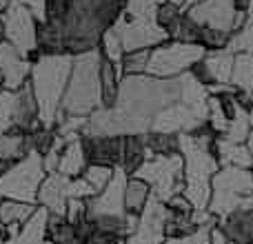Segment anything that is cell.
Here are the masks:
<instances>
[{"instance_id": "obj_19", "label": "cell", "mask_w": 253, "mask_h": 244, "mask_svg": "<svg viewBox=\"0 0 253 244\" xmlns=\"http://www.w3.org/2000/svg\"><path fill=\"white\" fill-rule=\"evenodd\" d=\"M34 211H36V204L0 198V224H2L4 231H7V238L16 236L22 224L34 215Z\"/></svg>"}, {"instance_id": "obj_37", "label": "cell", "mask_w": 253, "mask_h": 244, "mask_svg": "<svg viewBox=\"0 0 253 244\" xmlns=\"http://www.w3.org/2000/svg\"><path fill=\"white\" fill-rule=\"evenodd\" d=\"M198 2H202V0H187V9L193 7V4H198Z\"/></svg>"}, {"instance_id": "obj_3", "label": "cell", "mask_w": 253, "mask_h": 244, "mask_svg": "<svg viewBox=\"0 0 253 244\" xmlns=\"http://www.w3.org/2000/svg\"><path fill=\"white\" fill-rule=\"evenodd\" d=\"M100 49L74 56V67L67 82V91L62 96L60 114L62 116H78L89 118L93 111L102 107V89H100Z\"/></svg>"}, {"instance_id": "obj_22", "label": "cell", "mask_w": 253, "mask_h": 244, "mask_svg": "<svg viewBox=\"0 0 253 244\" xmlns=\"http://www.w3.org/2000/svg\"><path fill=\"white\" fill-rule=\"evenodd\" d=\"M149 156H175L180 153V135L173 133H144Z\"/></svg>"}, {"instance_id": "obj_29", "label": "cell", "mask_w": 253, "mask_h": 244, "mask_svg": "<svg viewBox=\"0 0 253 244\" xmlns=\"http://www.w3.org/2000/svg\"><path fill=\"white\" fill-rule=\"evenodd\" d=\"M211 229L213 227H200L193 233L180 238H167L165 244H211Z\"/></svg>"}, {"instance_id": "obj_17", "label": "cell", "mask_w": 253, "mask_h": 244, "mask_svg": "<svg viewBox=\"0 0 253 244\" xmlns=\"http://www.w3.org/2000/svg\"><path fill=\"white\" fill-rule=\"evenodd\" d=\"M87 166H89V160H87V151H84V142H83V135H78V138L69 140L65 144V149L60 151L56 173L62 175V178L74 180V178H80Z\"/></svg>"}, {"instance_id": "obj_7", "label": "cell", "mask_w": 253, "mask_h": 244, "mask_svg": "<svg viewBox=\"0 0 253 244\" xmlns=\"http://www.w3.org/2000/svg\"><path fill=\"white\" fill-rule=\"evenodd\" d=\"M135 178L144 180L151 187V193L162 202H169L173 196L182 193L184 187V162L182 156H149L138 166Z\"/></svg>"}, {"instance_id": "obj_8", "label": "cell", "mask_w": 253, "mask_h": 244, "mask_svg": "<svg viewBox=\"0 0 253 244\" xmlns=\"http://www.w3.org/2000/svg\"><path fill=\"white\" fill-rule=\"evenodd\" d=\"M4 20V40L16 51H20L31 62L40 56L38 53V18L20 2H11L7 11H2Z\"/></svg>"}, {"instance_id": "obj_10", "label": "cell", "mask_w": 253, "mask_h": 244, "mask_svg": "<svg viewBox=\"0 0 253 244\" xmlns=\"http://www.w3.org/2000/svg\"><path fill=\"white\" fill-rule=\"evenodd\" d=\"M114 27L120 34L125 53L140 51V49H156L158 44L171 40L169 34L156 22V18H151V20H131V18H125L123 13L114 22Z\"/></svg>"}, {"instance_id": "obj_24", "label": "cell", "mask_w": 253, "mask_h": 244, "mask_svg": "<svg viewBox=\"0 0 253 244\" xmlns=\"http://www.w3.org/2000/svg\"><path fill=\"white\" fill-rule=\"evenodd\" d=\"M116 169H111V166H102V164H89L87 169L83 171V175L80 178L84 180V182L89 184V187L93 189V193H100L102 189L107 187V184L111 182V178H114Z\"/></svg>"}, {"instance_id": "obj_25", "label": "cell", "mask_w": 253, "mask_h": 244, "mask_svg": "<svg viewBox=\"0 0 253 244\" xmlns=\"http://www.w3.org/2000/svg\"><path fill=\"white\" fill-rule=\"evenodd\" d=\"M162 0H126L125 2V18L131 20H151Z\"/></svg>"}, {"instance_id": "obj_27", "label": "cell", "mask_w": 253, "mask_h": 244, "mask_svg": "<svg viewBox=\"0 0 253 244\" xmlns=\"http://www.w3.org/2000/svg\"><path fill=\"white\" fill-rule=\"evenodd\" d=\"M149 56H151V49L126 51L123 58V76H144L147 74Z\"/></svg>"}, {"instance_id": "obj_36", "label": "cell", "mask_w": 253, "mask_h": 244, "mask_svg": "<svg viewBox=\"0 0 253 244\" xmlns=\"http://www.w3.org/2000/svg\"><path fill=\"white\" fill-rule=\"evenodd\" d=\"M4 89H7V87H4V76L0 74V91H4Z\"/></svg>"}, {"instance_id": "obj_12", "label": "cell", "mask_w": 253, "mask_h": 244, "mask_svg": "<svg viewBox=\"0 0 253 244\" xmlns=\"http://www.w3.org/2000/svg\"><path fill=\"white\" fill-rule=\"evenodd\" d=\"M233 58L229 49H215V51H207L205 58L193 67V74L198 76L200 82L207 87H215V84H229L231 82V71H233Z\"/></svg>"}, {"instance_id": "obj_14", "label": "cell", "mask_w": 253, "mask_h": 244, "mask_svg": "<svg viewBox=\"0 0 253 244\" xmlns=\"http://www.w3.org/2000/svg\"><path fill=\"white\" fill-rule=\"evenodd\" d=\"M0 74L4 76V87L9 91H16L25 82H29L31 74V60L16 51L7 40L0 44Z\"/></svg>"}, {"instance_id": "obj_28", "label": "cell", "mask_w": 253, "mask_h": 244, "mask_svg": "<svg viewBox=\"0 0 253 244\" xmlns=\"http://www.w3.org/2000/svg\"><path fill=\"white\" fill-rule=\"evenodd\" d=\"M182 13L184 11L180 7H175V4H169V2H165V0H162L160 7H158V11H156V22L167 31V34H169V29L175 25V20H178Z\"/></svg>"}, {"instance_id": "obj_35", "label": "cell", "mask_w": 253, "mask_h": 244, "mask_svg": "<svg viewBox=\"0 0 253 244\" xmlns=\"http://www.w3.org/2000/svg\"><path fill=\"white\" fill-rule=\"evenodd\" d=\"M4 42V20H2V13H0V44Z\"/></svg>"}, {"instance_id": "obj_2", "label": "cell", "mask_w": 253, "mask_h": 244, "mask_svg": "<svg viewBox=\"0 0 253 244\" xmlns=\"http://www.w3.org/2000/svg\"><path fill=\"white\" fill-rule=\"evenodd\" d=\"M71 67H74V56L69 53H42L31 62L29 87L38 107V122L47 129L56 126Z\"/></svg>"}, {"instance_id": "obj_1", "label": "cell", "mask_w": 253, "mask_h": 244, "mask_svg": "<svg viewBox=\"0 0 253 244\" xmlns=\"http://www.w3.org/2000/svg\"><path fill=\"white\" fill-rule=\"evenodd\" d=\"M218 135L202 124L191 133H180V156L184 162V187L182 196L196 206L198 211L209 209L211 180L220 169L218 158L213 151V142Z\"/></svg>"}, {"instance_id": "obj_26", "label": "cell", "mask_w": 253, "mask_h": 244, "mask_svg": "<svg viewBox=\"0 0 253 244\" xmlns=\"http://www.w3.org/2000/svg\"><path fill=\"white\" fill-rule=\"evenodd\" d=\"M227 49L231 53H247L253 56V20H247L242 25V29H238L236 34L229 38Z\"/></svg>"}, {"instance_id": "obj_34", "label": "cell", "mask_w": 253, "mask_h": 244, "mask_svg": "<svg viewBox=\"0 0 253 244\" xmlns=\"http://www.w3.org/2000/svg\"><path fill=\"white\" fill-rule=\"evenodd\" d=\"M165 2L175 4V7H180V9H182V11H187V0H165Z\"/></svg>"}, {"instance_id": "obj_21", "label": "cell", "mask_w": 253, "mask_h": 244, "mask_svg": "<svg viewBox=\"0 0 253 244\" xmlns=\"http://www.w3.org/2000/svg\"><path fill=\"white\" fill-rule=\"evenodd\" d=\"M229 84H231L236 91L253 93V56L236 53V58H233L231 82Z\"/></svg>"}, {"instance_id": "obj_6", "label": "cell", "mask_w": 253, "mask_h": 244, "mask_svg": "<svg viewBox=\"0 0 253 244\" xmlns=\"http://www.w3.org/2000/svg\"><path fill=\"white\" fill-rule=\"evenodd\" d=\"M205 53L207 49L202 44L167 40V42L158 44L156 49H151L147 76H153V78L160 80H175L182 74L191 71L205 58Z\"/></svg>"}, {"instance_id": "obj_31", "label": "cell", "mask_w": 253, "mask_h": 244, "mask_svg": "<svg viewBox=\"0 0 253 244\" xmlns=\"http://www.w3.org/2000/svg\"><path fill=\"white\" fill-rule=\"evenodd\" d=\"M13 2H20L38 18V22L47 20V0H13Z\"/></svg>"}, {"instance_id": "obj_18", "label": "cell", "mask_w": 253, "mask_h": 244, "mask_svg": "<svg viewBox=\"0 0 253 244\" xmlns=\"http://www.w3.org/2000/svg\"><path fill=\"white\" fill-rule=\"evenodd\" d=\"M213 151L220 166H242L253 169V153L247 142H229L224 138H215Z\"/></svg>"}, {"instance_id": "obj_16", "label": "cell", "mask_w": 253, "mask_h": 244, "mask_svg": "<svg viewBox=\"0 0 253 244\" xmlns=\"http://www.w3.org/2000/svg\"><path fill=\"white\" fill-rule=\"evenodd\" d=\"M218 229L233 244H253V209L238 206L229 215L220 218Z\"/></svg>"}, {"instance_id": "obj_11", "label": "cell", "mask_w": 253, "mask_h": 244, "mask_svg": "<svg viewBox=\"0 0 253 244\" xmlns=\"http://www.w3.org/2000/svg\"><path fill=\"white\" fill-rule=\"evenodd\" d=\"M202 124H207V122L193 109H189V107L182 105V102H173V105L165 107V109L153 118L151 129L149 131H153V133L180 135V133H191V131L200 129Z\"/></svg>"}, {"instance_id": "obj_15", "label": "cell", "mask_w": 253, "mask_h": 244, "mask_svg": "<svg viewBox=\"0 0 253 244\" xmlns=\"http://www.w3.org/2000/svg\"><path fill=\"white\" fill-rule=\"evenodd\" d=\"M36 204L47 209L53 215H65L69 204V178H62L58 173H49L38 189Z\"/></svg>"}, {"instance_id": "obj_5", "label": "cell", "mask_w": 253, "mask_h": 244, "mask_svg": "<svg viewBox=\"0 0 253 244\" xmlns=\"http://www.w3.org/2000/svg\"><path fill=\"white\" fill-rule=\"evenodd\" d=\"M253 193V169L242 166H220L211 180L209 213L215 220L236 211Z\"/></svg>"}, {"instance_id": "obj_33", "label": "cell", "mask_w": 253, "mask_h": 244, "mask_svg": "<svg viewBox=\"0 0 253 244\" xmlns=\"http://www.w3.org/2000/svg\"><path fill=\"white\" fill-rule=\"evenodd\" d=\"M245 16H247V20H253V0H247V7H245Z\"/></svg>"}, {"instance_id": "obj_20", "label": "cell", "mask_w": 253, "mask_h": 244, "mask_svg": "<svg viewBox=\"0 0 253 244\" xmlns=\"http://www.w3.org/2000/svg\"><path fill=\"white\" fill-rule=\"evenodd\" d=\"M151 187H149L144 180L135 178V175H129L125 184V198H123V206L125 213L131 215V218H140L144 211V206L151 200Z\"/></svg>"}, {"instance_id": "obj_13", "label": "cell", "mask_w": 253, "mask_h": 244, "mask_svg": "<svg viewBox=\"0 0 253 244\" xmlns=\"http://www.w3.org/2000/svg\"><path fill=\"white\" fill-rule=\"evenodd\" d=\"M89 164H102L118 169L123 160L125 135H83Z\"/></svg>"}, {"instance_id": "obj_32", "label": "cell", "mask_w": 253, "mask_h": 244, "mask_svg": "<svg viewBox=\"0 0 253 244\" xmlns=\"http://www.w3.org/2000/svg\"><path fill=\"white\" fill-rule=\"evenodd\" d=\"M211 244H233V242L229 240V238L224 236L218 227H213V229H211Z\"/></svg>"}, {"instance_id": "obj_4", "label": "cell", "mask_w": 253, "mask_h": 244, "mask_svg": "<svg viewBox=\"0 0 253 244\" xmlns=\"http://www.w3.org/2000/svg\"><path fill=\"white\" fill-rule=\"evenodd\" d=\"M44 178H47V171H44L42 153L29 151L0 173V198L36 204L38 189Z\"/></svg>"}, {"instance_id": "obj_30", "label": "cell", "mask_w": 253, "mask_h": 244, "mask_svg": "<svg viewBox=\"0 0 253 244\" xmlns=\"http://www.w3.org/2000/svg\"><path fill=\"white\" fill-rule=\"evenodd\" d=\"M87 244H125L126 238L123 236H116V233H105V231H98V229H89V236L87 240H84Z\"/></svg>"}, {"instance_id": "obj_9", "label": "cell", "mask_w": 253, "mask_h": 244, "mask_svg": "<svg viewBox=\"0 0 253 244\" xmlns=\"http://www.w3.org/2000/svg\"><path fill=\"white\" fill-rule=\"evenodd\" d=\"M187 16L200 27L222 31L227 36H233L247 22L245 11L236 7L233 0H202L187 9Z\"/></svg>"}, {"instance_id": "obj_23", "label": "cell", "mask_w": 253, "mask_h": 244, "mask_svg": "<svg viewBox=\"0 0 253 244\" xmlns=\"http://www.w3.org/2000/svg\"><path fill=\"white\" fill-rule=\"evenodd\" d=\"M18 91H0V133L18 131Z\"/></svg>"}]
</instances>
